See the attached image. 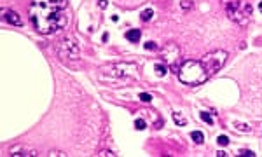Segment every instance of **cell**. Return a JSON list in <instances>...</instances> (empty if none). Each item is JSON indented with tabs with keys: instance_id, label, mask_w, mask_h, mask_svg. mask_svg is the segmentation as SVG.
Segmentation results:
<instances>
[{
	"instance_id": "14",
	"label": "cell",
	"mask_w": 262,
	"mask_h": 157,
	"mask_svg": "<svg viewBox=\"0 0 262 157\" xmlns=\"http://www.w3.org/2000/svg\"><path fill=\"white\" fill-rule=\"evenodd\" d=\"M201 119H203V121H206L208 124H213V119L210 117V114H208V112H201Z\"/></svg>"
},
{
	"instance_id": "7",
	"label": "cell",
	"mask_w": 262,
	"mask_h": 157,
	"mask_svg": "<svg viewBox=\"0 0 262 157\" xmlns=\"http://www.w3.org/2000/svg\"><path fill=\"white\" fill-rule=\"evenodd\" d=\"M2 14H3V19L7 21V23H10V24H16V26H21L23 24V19H21V16L16 12V10H2Z\"/></svg>"
},
{
	"instance_id": "13",
	"label": "cell",
	"mask_w": 262,
	"mask_h": 157,
	"mask_svg": "<svg viewBox=\"0 0 262 157\" xmlns=\"http://www.w3.org/2000/svg\"><path fill=\"white\" fill-rule=\"evenodd\" d=\"M145 126H147V124H145L143 119H136V121H135V128H136V129L142 131V129H145Z\"/></svg>"
},
{
	"instance_id": "2",
	"label": "cell",
	"mask_w": 262,
	"mask_h": 157,
	"mask_svg": "<svg viewBox=\"0 0 262 157\" xmlns=\"http://www.w3.org/2000/svg\"><path fill=\"white\" fill-rule=\"evenodd\" d=\"M178 79L184 82V84H191V86H198V84H203L206 79H208V72L205 68V65L201 61H185L178 72H177Z\"/></svg>"
},
{
	"instance_id": "12",
	"label": "cell",
	"mask_w": 262,
	"mask_h": 157,
	"mask_svg": "<svg viewBox=\"0 0 262 157\" xmlns=\"http://www.w3.org/2000/svg\"><path fill=\"white\" fill-rule=\"evenodd\" d=\"M164 73H166V65H156V75L163 77Z\"/></svg>"
},
{
	"instance_id": "16",
	"label": "cell",
	"mask_w": 262,
	"mask_h": 157,
	"mask_svg": "<svg viewBox=\"0 0 262 157\" xmlns=\"http://www.w3.org/2000/svg\"><path fill=\"white\" fill-rule=\"evenodd\" d=\"M217 142H219V145L226 147V145L229 143V138H227V136H219V138H217Z\"/></svg>"
},
{
	"instance_id": "17",
	"label": "cell",
	"mask_w": 262,
	"mask_h": 157,
	"mask_svg": "<svg viewBox=\"0 0 262 157\" xmlns=\"http://www.w3.org/2000/svg\"><path fill=\"white\" fill-rule=\"evenodd\" d=\"M182 7H184V9H189V7H192V2H191V0H182Z\"/></svg>"
},
{
	"instance_id": "18",
	"label": "cell",
	"mask_w": 262,
	"mask_h": 157,
	"mask_svg": "<svg viewBox=\"0 0 262 157\" xmlns=\"http://www.w3.org/2000/svg\"><path fill=\"white\" fill-rule=\"evenodd\" d=\"M145 49H156V44L154 42H145Z\"/></svg>"
},
{
	"instance_id": "10",
	"label": "cell",
	"mask_w": 262,
	"mask_h": 157,
	"mask_svg": "<svg viewBox=\"0 0 262 157\" xmlns=\"http://www.w3.org/2000/svg\"><path fill=\"white\" fill-rule=\"evenodd\" d=\"M173 121H175L177 124H180V126H185V124H187V121H185V119H184L180 114H177V112L173 114Z\"/></svg>"
},
{
	"instance_id": "9",
	"label": "cell",
	"mask_w": 262,
	"mask_h": 157,
	"mask_svg": "<svg viewBox=\"0 0 262 157\" xmlns=\"http://www.w3.org/2000/svg\"><path fill=\"white\" fill-rule=\"evenodd\" d=\"M191 138H192L196 143H203V140H205V136H203V133H201V131H194V133L191 135Z\"/></svg>"
},
{
	"instance_id": "8",
	"label": "cell",
	"mask_w": 262,
	"mask_h": 157,
	"mask_svg": "<svg viewBox=\"0 0 262 157\" xmlns=\"http://www.w3.org/2000/svg\"><path fill=\"white\" fill-rule=\"evenodd\" d=\"M140 37H142V31H140L138 28H133V30H128V31H126V38H128L129 42H138Z\"/></svg>"
},
{
	"instance_id": "3",
	"label": "cell",
	"mask_w": 262,
	"mask_h": 157,
	"mask_svg": "<svg viewBox=\"0 0 262 157\" xmlns=\"http://www.w3.org/2000/svg\"><path fill=\"white\" fill-rule=\"evenodd\" d=\"M222 3L226 7L227 16L233 21H236L240 24H247L248 23V19L252 16V10H254L248 2H245V0H222Z\"/></svg>"
},
{
	"instance_id": "1",
	"label": "cell",
	"mask_w": 262,
	"mask_h": 157,
	"mask_svg": "<svg viewBox=\"0 0 262 157\" xmlns=\"http://www.w3.org/2000/svg\"><path fill=\"white\" fill-rule=\"evenodd\" d=\"M30 19L38 33H56L68 24V0H31Z\"/></svg>"
},
{
	"instance_id": "11",
	"label": "cell",
	"mask_w": 262,
	"mask_h": 157,
	"mask_svg": "<svg viewBox=\"0 0 262 157\" xmlns=\"http://www.w3.org/2000/svg\"><path fill=\"white\" fill-rule=\"evenodd\" d=\"M152 14H154V12H152V9H145V10L142 12V16H140V17H142V21H149V19L152 17Z\"/></svg>"
},
{
	"instance_id": "21",
	"label": "cell",
	"mask_w": 262,
	"mask_h": 157,
	"mask_svg": "<svg viewBox=\"0 0 262 157\" xmlns=\"http://www.w3.org/2000/svg\"><path fill=\"white\" fill-rule=\"evenodd\" d=\"M259 9H261V10H262V2H261V3H259Z\"/></svg>"
},
{
	"instance_id": "5",
	"label": "cell",
	"mask_w": 262,
	"mask_h": 157,
	"mask_svg": "<svg viewBox=\"0 0 262 157\" xmlns=\"http://www.w3.org/2000/svg\"><path fill=\"white\" fill-rule=\"evenodd\" d=\"M138 68L131 63H119V65H112V66H107L103 68V72H107L108 75H114L117 79H136L138 77Z\"/></svg>"
},
{
	"instance_id": "4",
	"label": "cell",
	"mask_w": 262,
	"mask_h": 157,
	"mask_svg": "<svg viewBox=\"0 0 262 157\" xmlns=\"http://www.w3.org/2000/svg\"><path fill=\"white\" fill-rule=\"evenodd\" d=\"M226 59H227V52H226V51H213V52L206 54V56L201 59V63L205 65V68H206V72H208V77H212V75H215V73L224 66Z\"/></svg>"
},
{
	"instance_id": "15",
	"label": "cell",
	"mask_w": 262,
	"mask_h": 157,
	"mask_svg": "<svg viewBox=\"0 0 262 157\" xmlns=\"http://www.w3.org/2000/svg\"><path fill=\"white\" fill-rule=\"evenodd\" d=\"M140 100L145 101V103H149V101H152V96H150L149 93H142V94H140Z\"/></svg>"
},
{
	"instance_id": "20",
	"label": "cell",
	"mask_w": 262,
	"mask_h": 157,
	"mask_svg": "<svg viewBox=\"0 0 262 157\" xmlns=\"http://www.w3.org/2000/svg\"><path fill=\"white\" fill-rule=\"evenodd\" d=\"M98 5H100L101 9H105V7H107V0H100V2H98Z\"/></svg>"
},
{
	"instance_id": "19",
	"label": "cell",
	"mask_w": 262,
	"mask_h": 157,
	"mask_svg": "<svg viewBox=\"0 0 262 157\" xmlns=\"http://www.w3.org/2000/svg\"><path fill=\"white\" fill-rule=\"evenodd\" d=\"M236 128L241 129V131H250V128H245V124H236Z\"/></svg>"
},
{
	"instance_id": "6",
	"label": "cell",
	"mask_w": 262,
	"mask_h": 157,
	"mask_svg": "<svg viewBox=\"0 0 262 157\" xmlns=\"http://www.w3.org/2000/svg\"><path fill=\"white\" fill-rule=\"evenodd\" d=\"M59 54L61 56H66V58H70V59H77L79 58V47H77V44H75V40H72V38H66V40H63L61 44H59Z\"/></svg>"
}]
</instances>
